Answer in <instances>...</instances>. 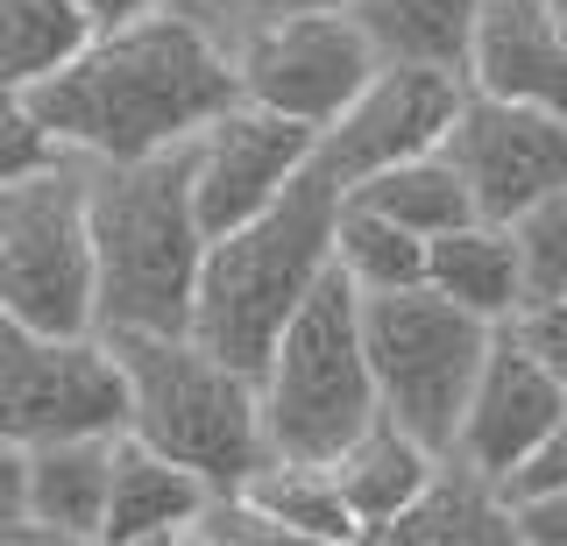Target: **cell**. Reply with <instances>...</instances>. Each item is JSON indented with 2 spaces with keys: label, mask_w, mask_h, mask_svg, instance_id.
Listing matches in <instances>:
<instances>
[{
  "label": "cell",
  "mask_w": 567,
  "mask_h": 546,
  "mask_svg": "<svg viewBox=\"0 0 567 546\" xmlns=\"http://www.w3.org/2000/svg\"><path fill=\"white\" fill-rule=\"evenodd\" d=\"M199 539H206V546H341V539L298 533V525H284V518H270V511H256L241 490H227V497L206 504Z\"/></svg>",
  "instance_id": "4316f807"
},
{
  "label": "cell",
  "mask_w": 567,
  "mask_h": 546,
  "mask_svg": "<svg viewBox=\"0 0 567 546\" xmlns=\"http://www.w3.org/2000/svg\"><path fill=\"white\" fill-rule=\"evenodd\" d=\"M440 156L468 178L475 214L518 227L532 206H546L554 192H567V114L511 107V100H489V93L468 85L461 121H454V135H447Z\"/></svg>",
  "instance_id": "30bf717a"
},
{
  "label": "cell",
  "mask_w": 567,
  "mask_h": 546,
  "mask_svg": "<svg viewBox=\"0 0 567 546\" xmlns=\"http://www.w3.org/2000/svg\"><path fill=\"white\" fill-rule=\"evenodd\" d=\"M518 249H525V291L532 306L567 298V192H554L546 206H532L518 220Z\"/></svg>",
  "instance_id": "484cf974"
},
{
  "label": "cell",
  "mask_w": 567,
  "mask_h": 546,
  "mask_svg": "<svg viewBox=\"0 0 567 546\" xmlns=\"http://www.w3.org/2000/svg\"><path fill=\"white\" fill-rule=\"evenodd\" d=\"M156 546H171V539H156Z\"/></svg>",
  "instance_id": "e575fe53"
},
{
  "label": "cell",
  "mask_w": 567,
  "mask_h": 546,
  "mask_svg": "<svg viewBox=\"0 0 567 546\" xmlns=\"http://www.w3.org/2000/svg\"><path fill=\"white\" fill-rule=\"evenodd\" d=\"M14 100H29V114L93 164H142L199 143L220 114H235L241 64L235 43H220L199 14L164 8L150 22L106 29L79 64Z\"/></svg>",
  "instance_id": "6da1fadb"
},
{
  "label": "cell",
  "mask_w": 567,
  "mask_h": 546,
  "mask_svg": "<svg viewBox=\"0 0 567 546\" xmlns=\"http://www.w3.org/2000/svg\"><path fill=\"white\" fill-rule=\"evenodd\" d=\"M93 249L100 333H192L213 249L192 143L142 164H93Z\"/></svg>",
  "instance_id": "3957f363"
},
{
  "label": "cell",
  "mask_w": 567,
  "mask_h": 546,
  "mask_svg": "<svg viewBox=\"0 0 567 546\" xmlns=\"http://www.w3.org/2000/svg\"><path fill=\"white\" fill-rule=\"evenodd\" d=\"M425 256L433 241L412 235V227L369 214V206H341V270L354 277L362 298H383V291H419L425 285Z\"/></svg>",
  "instance_id": "cb8c5ba5"
},
{
  "label": "cell",
  "mask_w": 567,
  "mask_h": 546,
  "mask_svg": "<svg viewBox=\"0 0 567 546\" xmlns=\"http://www.w3.org/2000/svg\"><path fill=\"white\" fill-rule=\"evenodd\" d=\"M220 490L206 475H192L185 462L156 454L150 440L121 433L114 454V504H106V546H156V539H185L199 533L206 504Z\"/></svg>",
  "instance_id": "9a60e30c"
},
{
  "label": "cell",
  "mask_w": 567,
  "mask_h": 546,
  "mask_svg": "<svg viewBox=\"0 0 567 546\" xmlns=\"http://www.w3.org/2000/svg\"><path fill=\"white\" fill-rule=\"evenodd\" d=\"M177 8V0H85V14L100 22V37L106 29H128V22H150V14H164Z\"/></svg>",
  "instance_id": "d6a6232c"
},
{
  "label": "cell",
  "mask_w": 567,
  "mask_h": 546,
  "mask_svg": "<svg viewBox=\"0 0 567 546\" xmlns=\"http://www.w3.org/2000/svg\"><path fill=\"white\" fill-rule=\"evenodd\" d=\"M362 546H525V533H518V511H511L504 483L475 475L468 462H447L440 483L404 518L362 533Z\"/></svg>",
  "instance_id": "e0dca14e"
},
{
  "label": "cell",
  "mask_w": 567,
  "mask_h": 546,
  "mask_svg": "<svg viewBox=\"0 0 567 546\" xmlns=\"http://www.w3.org/2000/svg\"><path fill=\"white\" fill-rule=\"evenodd\" d=\"M532 490H567V426L546 440L539 454H532V468H518L504 483V497H532Z\"/></svg>",
  "instance_id": "4dcf8cb0"
},
{
  "label": "cell",
  "mask_w": 567,
  "mask_h": 546,
  "mask_svg": "<svg viewBox=\"0 0 567 546\" xmlns=\"http://www.w3.org/2000/svg\"><path fill=\"white\" fill-rule=\"evenodd\" d=\"M241 497L256 511H270V518H284V525H298V533L362 546V518H354L341 475H333L327 462H284V454H270V462L241 483Z\"/></svg>",
  "instance_id": "603a6c76"
},
{
  "label": "cell",
  "mask_w": 567,
  "mask_h": 546,
  "mask_svg": "<svg viewBox=\"0 0 567 546\" xmlns=\"http://www.w3.org/2000/svg\"><path fill=\"white\" fill-rule=\"evenodd\" d=\"M0 546H106V539L100 533H71V525L22 518V525H0Z\"/></svg>",
  "instance_id": "1f68e13d"
},
{
  "label": "cell",
  "mask_w": 567,
  "mask_h": 546,
  "mask_svg": "<svg viewBox=\"0 0 567 546\" xmlns=\"http://www.w3.org/2000/svg\"><path fill=\"white\" fill-rule=\"evenodd\" d=\"M468 85L511 107L567 114V29L546 0H483L468 50Z\"/></svg>",
  "instance_id": "5bb4252c"
},
{
  "label": "cell",
  "mask_w": 567,
  "mask_h": 546,
  "mask_svg": "<svg viewBox=\"0 0 567 546\" xmlns=\"http://www.w3.org/2000/svg\"><path fill=\"white\" fill-rule=\"evenodd\" d=\"M0 320L29 333H100L93 156L0 185Z\"/></svg>",
  "instance_id": "8992f818"
},
{
  "label": "cell",
  "mask_w": 567,
  "mask_h": 546,
  "mask_svg": "<svg viewBox=\"0 0 567 546\" xmlns=\"http://www.w3.org/2000/svg\"><path fill=\"white\" fill-rule=\"evenodd\" d=\"M79 164V150L64 143V135H50L43 121L29 114V100H0V185H29L43 178V171H64Z\"/></svg>",
  "instance_id": "d4e9b609"
},
{
  "label": "cell",
  "mask_w": 567,
  "mask_h": 546,
  "mask_svg": "<svg viewBox=\"0 0 567 546\" xmlns=\"http://www.w3.org/2000/svg\"><path fill=\"white\" fill-rule=\"evenodd\" d=\"M362 327H369V362H377L383 419H398L412 440H425L433 454L454 462L461 419H468V398H475V383H483L496 327L475 320V312H461L454 298H440L433 285L362 298Z\"/></svg>",
  "instance_id": "52a82bcc"
},
{
  "label": "cell",
  "mask_w": 567,
  "mask_h": 546,
  "mask_svg": "<svg viewBox=\"0 0 567 546\" xmlns=\"http://www.w3.org/2000/svg\"><path fill=\"white\" fill-rule=\"evenodd\" d=\"M560 426H567V383L518 341V327H496L483 383H475L468 419H461L454 462H468L489 483H511L518 468H532V454Z\"/></svg>",
  "instance_id": "4fadbf2b"
},
{
  "label": "cell",
  "mask_w": 567,
  "mask_h": 546,
  "mask_svg": "<svg viewBox=\"0 0 567 546\" xmlns=\"http://www.w3.org/2000/svg\"><path fill=\"white\" fill-rule=\"evenodd\" d=\"M185 14H199L206 29L235 22V29H256V22H277V14H319V8H354V0H177Z\"/></svg>",
  "instance_id": "83f0119b"
},
{
  "label": "cell",
  "mask_w": 567,
  "mask_h": 546,
  "mask_svg": "<svg viewBox=\"0 0 567 546\" xmlns=\"http://www.w3.org/2000/svg\"><path fill=\"white\" fill-rule=\"evenodd\" d=\"M341 206H348V185L327 164H312L262 220L235 227V235H213L192 333L220 362H235L262 383L284 327L306 312V298L341 262Z\"/></svg>",
  "instance_id": "7a4b0ae2"
},
{
  "label": "cell",
  "mask_w": 567,
  "mask_h": 546,
  "mask_svg": "<svg viewBox=\"0 0 567 546\" xmlns=\"http://www.w3.org/2000/svg\"><path fill=\"white\" fill-rule=\"evenodd\" d=\"M468 79L461 72H433V64H383L362 85V100L319 135V164L333 171L348 192L377 171H398L412 156H440L461 121Z\"/></svg>",
  "instance_id": "8fae6325"
},
{
  "label": "cell",
  "mask_w": 567,
  "mask_h": 546,
  "mask_svg": "<svg viewBox=\"0 0 567 546\" xmlns=\"http://www.w3.org/2000/svg\"><path fill=\"white\" fill-rule=\"evenodd\" d=\"M348 199L369 206V214H383V220H398V227H412V235H425V241L483 220L475 214L468 178H461L447 156H412V164H398V171H377V178H362Z\"/></svg>",
  "instance_id": "7402d4cb"
},
{
  "label": "cell",
  "mask_w": 567,
  "mask_h": 546,
  "mask_svg": "<svg viewBox=\"0 0 567 546\" xmlns=\"http://www.w3.org/2000/svg\"><path fill=\"white\" fill-rule=\"evenodd\" d=\"M192 164H199V220H206V235H235V227L262 220L284 192L319 164V128L241 100L235 114H220L199 143H192Z\"/></svg>",
  "instance_id": "7c38bea8"
},
{
  "label": "cell",
  "mask_w": 567,
  "mask_h": 546,
  "mask_svg": "<svg viewBox=\"0 0 567 546\" xmlns=\"http://www.w3.org/2000/svg\"><path fill=\"white\" fill-rule=\"evenodd\" d=\"M135 433V383L106 333H29L0 320V440H121Z\"/></svg>",
  "instance_id": "ba28073f"
},
{
  "label": "cell",
  "mask_w": 567,
  "mask_h": 546,
  "mask_svg": "<svg viewBox=\"0 0 567 546\" xmlns=\"http://www.w3.org/2000/svg\"><path fill=\"white\" fill-rule=\"evenodd\" d=\"M383 419L377 362H369V327H362V291L333 262L327 285L306 298L284 327L270 369H262V426L270 454L284 462H341V454Z\"/></svg>",
  "instance_id": "5b68a950"
},
{
  "label": "cell",
  "mask_w": 567,
  "mask_h": 546,
  "mask_svg": "<svg viewBox=\"0 0 567 546\" xmlns=\"http://www.w3.org/2000/svg\"><path fill=\"white\" fill-rule=\"evenodd\" d=\"M440 468H447V454H433L425 440H412L398 419H377V426L333 462V475H341V490L354 504V518H362V533L404 518V511L440 483Z\"/></svg>",
  "instance_id": "ac0fdd59"
},
{
  "label": "cell",
  "mask_w": 567,
  "mask_h": 546,
  "mask_svg": "<svg viewBox=\"0 0 567 546\" xmlns=\"http://www.w3.org/2000/svg\"><path fill=\"white\" fill-rule=\"evenodd\" d=\"M100 43V22L85 0H0V85L29 93V85L58 79Z\"/></svg>",
  "instance_id": "44dd1931"
},
{
  "label": "cell",
  "mask_w": 567,
  "mask_h": 546,
  "mask_svg": "<svg viewBox=\"0 0 567 546\" xmlns=\"http://www.w3.org/2000/svg\"><path fill=\"white\" fill-rule=\"evenodd\" d=\"M546 8H554V14H560V29H567V0H546Z\"/></svg>",
  "instance_id": "836d02e7"
},
{
  "label": "cell",
  "mask_w": 567,
  "mask_h": 546,
  "mask_svg": "<svg viewBox=\"0 0 567 546\" xmlns=\"http://www.w3.org/2000/svg\"><path fill=\"white\" fill-rule=\"evenodd\" d=\"M235 64H241V100L327 135L362 100V85L383 72V50L369 43L354 8H319L235 29Z\"/></svg>",
  "instance_id": "9c48e42d"
},
{
  "label": "cell",
  "mask_w": 567,
  "mask_h": 546,
  "mask_svg": "<svg viewBox=\"0 0 567 546\" xmlns=\"http://www.w3.org/2000/svg\"><path fill=\"white\" fill-rule=\"evenodd\" d=\"M518 341L532 348V356H539L546 369H554V377L567 383V298H546V306H525L518 320Z\"/></svg>",
  "instance_id": "f1b7e54d"
},
{
  "label": "cell",
  "mask_w": 567,
  "mask_h": 546,
  "mask_svg": "<svg viewBox=\"0 0 567 546\" xmlns=\"http://www.w3.org/2000/svg\"><path fill=\"white\" fill-rule=\"evenodd\" d=\"M483 0H354V22L383 50V64H433L468 79Z\"/></svg>",
  "instance_id": "d6986e66"
},
{
  "label": "cell",
  "mask_w": 567,
  "mask_h": 546,
  "mask_svg": "<svg viewBox=\"0 0 567 546\" xmlns=\"http://www.w3.org/2000/svg\"><path fill=\"white\" fill-rule=\"evenodd\" d=\"M114 454H121V440H50V447H29V518L106 539Z\"/></svg>",
  "instance_id": "ffe728a7"
},
{
  "label": "cell",
  "mask_w": 567,
  "mask_h": 546,
  "mask_svg": "<svg viewBox=\"0 0 567 546\" xmlns=\"http://www.w3.org/2000/svg\"><path fill=\"white\" fill-rule=\"evenodd\" d=\"M425 285H433L440 298H454L461 312H475V320L511 327V320L532 306L518 227H504V220H468V227H454V235H433Z\"/></svg>",
  "instance_id": "2e32d148"
},
{
  "label": "cell",
  "mask_w": 567,
  "mask_h": 546,
  "mask_svg": "<svg viewBox=\"0 0 567 546\" xmlns=\"http://www.w3.org/2000/svg\"><path fill=\"white\" fill-rule=\"evenodd\" d=\"M518 511L525 546H567V490H532V497H511Z\"/></svg>",
  "instance_id": "f546056e"
},
{
  "label": "cell",
  "mask_w": 567,
  "mask_h": 546,
  "mask_svg": "<svg viewBox=\"0 0 567 546\" xmlns=\"http://www.w3.org/2000/svg\"><path fill=\"white\" fill-rule=\"evenodd\" d=\"M135 383V440L185 462L213 490H241L270 462L262 426V383L220 362L199 333H106Z\"/></svg>",
  "instance_id": "277c9868"
}]
</instances>
